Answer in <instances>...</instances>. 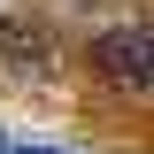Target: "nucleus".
<instances>
[{"instance_id":"f257e3e1","label":"nucleus","mask_w":154,"mask_h":154,"mask_svg":"<svg viewBox=\"0 0 154 154\" xmlns=\"http://www.w3.org/2000/svg\"><path fill=\"white\" fill-rule=\"evenodd\" d=\"M93 62H100V77H116V85H154V31H139V23L100 31L93 38Z\"/></svg>"},{"instance_id":"f03ea898","label":"nucleus","mask_w":154,"mask_h":154,"mask_svg":"<svg viewBox=\"0 0 154 154\" xmlns=\"http://www.w3.org/2000/svg\"><path fill=\"white\" fill-rule=\"evenodd\" d=\"M0 154H62V146H0Z\"/></svg>"}]
</instances>
